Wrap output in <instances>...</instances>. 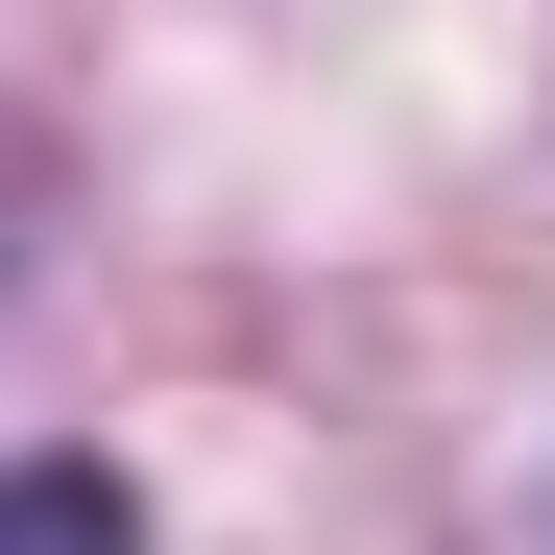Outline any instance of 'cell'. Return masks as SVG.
<instances>
[{"mask_svg": "<svg viewBox=\"0 0 555 555\" xmlns=\"http://www.w3.org/2000/svg\"><path fill=\"white\" fill-rule=\"evenodd\" d=\"M0 555H145V507L98 459H0Z\"/></svg>", "mask_w": 555, "mask_h": 555, "instance_id": "cell-1", "label": "cell"}]
</instances>
